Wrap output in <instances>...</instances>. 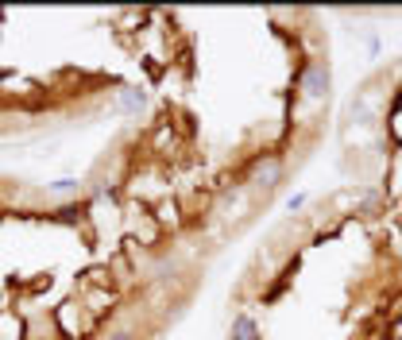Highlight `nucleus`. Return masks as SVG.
<instances>
[{
  "label": "nucleus",
  "instance_id": "f257e3e1",
  "mask_svg": "<svg viewBox=\"0 0 402 340\" xmlns=\"http://www.w3.org/2000/svg\"><path fill=\"white\" fill-rule=\"evenodd\" d=\"M298 89H302V97L310 101V105L325 101V97H329V89H333V70H329V62H325V59H313L310 66L302 70Z\"/></svg>",
  "mask_w": 402,
  "mask_h": 340
},
{
  "label": "nucleus",
  "instance_id": "f03ea898",
  "mask_svg": "<svg viewBox=\"0 0 402 340\" xmlns=\"http://www.w3.org/2000/svg\"><path fill=\"white\" fill-rule=\"evenodd\" d=\"M283 182V158L278 155H263L251 170V186H260V190H275Z\"/></svg>",
  "mask_w": 402,
  "mask_h": 340
},
{
  "label": "nucleus",
  "instance_id": "7ed1b4c3",
  "mask_svg": "<svg viewBox=\"0 0 402 340\" xmlns=\"http://www.w3.org/2000/svg\"><path fill=\"white\" fill-rule=\"evenodd\" d=\"M228 340H260V325L251 313H236L228 325Z\"/></svg>",
  "mask_w": 402,
  "mask_h": 340
},
{
  "label": "nucleus",
  "instance_id": "20e7f679",
  "mask_svg": "<svg viewBox=\"0 0 402 340\" xmlns=\"http://www.w3.org/2000/svg\"><path fill=\"white\" fill-rule=\"evenodd\" d=\"M147 108V89H120V112L124 117H140Z\"/></svg>",
  "mask_w": 402,
  "mask_h": 340
},
{
  "label": "nucleus",
  "instance_id": "39448f33",
  "mask_svg": "<svg viewBox=\"0 0 402 340\" xmlns=\"http://www.w3.org/2000/svg\"><path fill=\"white\" fill-rule=\"evenodd\" d=\"M82 190V182L77 178H54V182H47V193L50 198H70V193Z\"/></svg>",
  "mask_w": 402,
  "mask_h": 340
},
{
  "label": "nucleus",
  "instance_id": "423d86ee",
  "mask_svg": "<svg viewBox=\"0 0 402 340\" xmlns=\"http://www.w3.org/2000/svg\"><path fill=\"white\" fill-rule=\"evenodd\" d=\"M306 201H310V193H290V198H286V209H290V213H298Z\"/></svg>",
  "mask_w": 402,
  "mask_h": 340
},
{
  "label": "nucleus",
  "instance_id": "0eeeda50",
  "mask_svg": "<svg viewBox=\"0 0 402 340\" xmlns=\"http://www.w3.org/2000/svg\"><path fill=\"white\" fill-rule=\"evenodd\" d=\"M105 340H135V332H128V329H120V332H109Z\"/></svg>",
  "mask_w": 402,
  "mask_h": 340
}]
</instances>
